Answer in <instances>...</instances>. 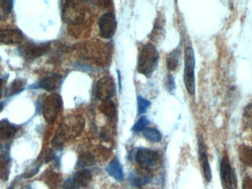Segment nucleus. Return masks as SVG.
Listing matches in <instances>:
<instances>
[{
	"label": "nucleus",
	"mask_w": 252,
	"mask_h": 189,
	"mask_svg": "<svg viewBox=\"0 0 252 189\" xmlns=\"http://www.w3.org/2000/svg\"><path fill=\"white\" fill-rule=\"evenodd\" d=\"M158 59L159 54L154 44L144 46L138 59V72L149 78L157 69Z\"/></svg>",
	"instance_id": "nucleus-1"
},
{
	"label": "nucleus",
	"mask_w": 252,
	"mask_h": 189,
	"mask_svg": "<svg viewBox=\"0 0 252 189\" xmlns=\"http://www.w3.org/2000/svg\"><path fill=\"white\" fill-rule=\"evenodd\" d=\"M195 59L193 48L192 46H188L185 52L184 82L187 91L190 95H194L195 93Z\"/></svg>",
	"instance_id": "nucleus-2"
},
{
	"label": "nucleus",
	"mask_w": 252,
	"mask_h": 189,
	"mask_svg": "<svg viewBox=\"0 0 252 189\" xmlns=\"http://www.w3.org/2000/svg\"><path fill=\"white\" fill-rule=\"evenodd\" d=\"M84 7L77 1H69L65 4L63 10V19L70 25H80L85 20Z\"/></svg>",
	"instance_id": "nucleus-3"
},
{
	"label": "nucleus",
	"mask_w": 252,
	"mask_h": 189,
	"mask_svg": "<svg viewBox=\"0 0 252 189\" xmlns=\"http://www.w3.org/2000/svg\"><path fill=\"white\" fill-rule=\"evenodd\" d=\"M63 101L59 94H52L47 97L43 106V114L47 123L52 124L57 118L62 109Z\"/></svg>",
	"instance_id": "nucleus-4"
},
{
	"label": "nucleus",
	"mask_w": 252,
	"mask_h": 189,
	"mask_svg": "<svg viewBox=\"0 0 252 189\" xmlns=\"http://www.w3.org/2000/svg\"><path fill=\"white\" fill-rule=\"evenodd\" d=\"M99 31L102 38L110 39L115 36L118 28L116 16L113 12H107L100 16L98 22Z\"/></svg>",
	"instance_id": "nucleus-5"
},
{
	"label": "nucleus",
	"mask_w": 252,
	"mask_h": 189,
	"mask_svg": "<svg viewBox=\"0 0 252 189\" xmlns=\"http://www.w3.org/2000/svg\"><path fill=\"white\" fill-rule=\"evenodd\" d=\"M135 160L141 167L151 170L158 164L159 155L154 150L141 147L135 154Z\"/></svg>",
	"instance_id": "nucleus-6"
},
{
	"label": "nucleus",
	"mask_w": 252,
	"mask_h": 189,
	"mask_svg": "<svg viewBox=\"0 0 252 189\" xmlns=\"http://www.w3.org/2000/svg\"><path fill=\"white\" fill-rule=\"evenodd\" d=\"M220 181L223 189L236 188V174L232 169L227 157H223L220 163Z\"/></svg>",
	"instance_id": "nucleus-7"
},
{
	"label": "nucleus",
	"mask_w": 252,
	"mask_h": 189,
	"mask_svg": "<svg viewBox=\"0 0 252 189\" xmlns=\"http://www.w3.org/2000/svg\"><path fill=\"white\" fill-rule=\"evenodd\" d=\"M116 93L115 81L112 77H103L99 80L96 87V95L102 101L110 100Z\"/></svg>",
	"instance_id": "nucleus-8"
},
{
	"label": "nucleus",
	"mask_w": 252,
	"mask_h": 189,
	"mask_svg": "<svg viewBox=\"0 0 252 189\" xmlns=\"http://www.w3.org/2000/svg\"><path fill=\"white\" fill-rule=\"evenodd\" d=\"M93 175L87 169L77 172L73 177L66 180L63 184L65 189H81L87 187L91 183Z\"/></svg>",
	"instance_id": "nucleus-9"
},
{
	"label": "nucleus",
	"mask_w": 252,
	"mask_h": 189,
	"mask_svg": "<svg viewBox=\"0 0 252 189\" xmlns=\"http://www.w3.org/2000/svg\"><path fill=\"white\" fill-rule=\"evenodd\" d=\"M84 126L85 120L84 117L80 115L72 116L65 123L62 132L64 137L67 135L71 138L78 137L82 132Z\"/></svg>",
	"instance_id": "nucleus-10"
},
{
	"label": "nucleus",
	"mask_w": 252,
	"mask_h": 189,
	"mask_svg": "<svg viewBox=\"0 0 252 189\" xmlns=\"http://www.w3.org/2000/svg\"><path fill=\"white\" fill-rule=\"evenodd\" d=\"M198 154H199L200 164L204 173V178L207 182H210L213 175H212L211 168H210L208 157H207L206 145L202 137H199L198 139Z\"/></svg>",
	"instance_id": "nucleus-11"
},
{
	"label": "nucleus",
	"mask_w": 252,
	"mask_h": 189,
	"mask_svg": "<svg viewBox=\"0 0 252 189\" xmlns=\"http://www.w3.org/2000/svg\"><path fill=\"white\" fill-rule=\"evenodd\" d=\"M153 178L151 170L142 168L137 171L130 172L128 177L130 185L135 187H141L151 182Z\"/></svg>",
	"instance_id": "nucleus-12"
},
{
	"label": "nucleus",
	"mask_w": 252,
	"mask_h": 189,
	"mask_svg": "<svg viewBox=\"0 0 252 189\" xmlns=\"http://www.w3.org/2000/svg\"><path fill=\"white\" fill-rule=\"evenodd\" d=\"M62 83V76L54 74V75L43 78L38 84H32L30 87V88L32 89V90L41 88L47 90V91L51 92L59 88Z\"/></svg>",
	"instance_id": "nucleus-13"
},
{
	"label": "nucleus",
	"mask_w": 252,
	"mask_h": 189,
	"mask_svg": "<svg viewBox=\"0 0 252 189\" xmlns=\"http://www.w3.org/2000/svg\"><path fill=\"white\" fill-rule=\"evenodd\" d=\"M23 34L19 30H1L0 31V43L5 44H14L21 42Z\"/></svg>",
	"instance_id": "nucleus-14"
},
{
	"label": "nucleus",
	"mask_w": 252,
	"mask_h": 189,
	"mask_svg": "<svg viewBox=\"0 0 252 189\" xmlns=\"http://www.w3.org/2000/svg\"><path fill=\"white\" fill-rule=\"evenodd\" d=\"M48 43L35 44H28L22 47V53L28 58H37L44 55L49 49Z\"/></svg>",
	"instance_id": "nucleus-15"
},
{
	"label": "nucleus",
	"mask_w": 252,
	"mask_h": 189,
	"mask_svg": "<svg viewBox=\"0 0 252 189\" xmlns=\"http://www.w3.org/2000/svg\"><path fill=\"white\" fill-rule=\"evenodd\" d=\"M106 172L116 181L122 182L124 180V169L118 159L115 158L112 160L106 167Z\"/></svg>",
	"instance_id": "nucleus-16"
},
{
	"label": "nucleus",
	"mask_w": 252,
	"mask_h": 189,
	"mask_svg": "<svg viewBox=\"0 0 252 189\" xmlns=\"http://www.w3.org/2000/svg\"><path fill=\"white\" fill-rule=\"evenodd\" d=\"M17 131V128L8 121L7 119L0 120V141L8 140L13 138Z\"/></svg>",
	"instance_id": "nucleus-17"
},
{
	"label": "nucleus",
	"mask_w": 252,
	"mask_h": 189,
	"mask_svg": "<svg viewBox=\"0 0 252 189\" xmlns=\"http://www.w3.org/2000/svg\"><path fill=\"white\" fill-rule=\"evenodd\" d=\"M100 111L105 114L108 118L115 119L117 114L116 105L111 100L103 101V104L100 107Z\"/></svg>",
	"instance_id": "nucleus-18"
},
{
	"label": "nucleus",
	"mask_w": 252,
	"mask_h": 189,
	"mask_svg": "<svg viewBox=\"0 0 252 189\" xmlns=\"http://www.w3.org/2000/svg\"><path fill=\"white\" fill-rule=\"evenodd\" d=\"M240 160L246 166L252 167V147L242 146L239 149Z\"/></svg>",
	"instance_id": "nucleus-19"
},
{
	"label": "nucleus",
	"mask_w": 252,
	"mask_h": 189,
	"mask_svg": "<svg viewBox=\"0 0 252 189\" xmlns=\"http://www.w3.org/2000/svg\"><path fill=\"white\" fill-rule=\"evenodd\" d=\"M96 160L94 155L91 153H84L78 157L77 161V167L86 168L95 164Z\"/></svg>",
	"instance_id": "nucleus-20"
},
{
	"label": "nucleus",
	"mask_w": 252,
	"mask_h": 189,
	"mask_svg": "<svg viewBox=\"0 0 252 189\" xmlns=\"http://www.w3.org/2000/svg\"><path fill=\"white\" fill-rule=\"evenodd\" d=\"M142 134H143V136L145 137V138H146L148 141H151V142L153 143L159 142L161 138H162L159 131L156 129V128L147 127L142 132Z\"/></svg>",
	"instance_id": "nucleus-21"
},
{
	"label": "nucleus",
	"mask_w": 252,
	"mask_h": 189,
	"mask_svg": "<svg viewBox=\"0 0 252 189\" xmlns=\"http://www.w3.org/2000/svg\"><path fill=\"white\" fill-rule=\"evenodd\" d=\"M179 52L178 50H175L173 53H170L167 58V68L169 71H173L176 69L179 65Z\"/></svg>",
	"instance_id": "nucleus-22"
},
{
	"label": "nucleus",
	"mask_w": 252,
	"mask_h": 189,
	"mask_svg": "<svg viewBox=\"0 0 252 189\" xmlns=\"http://www.w3.org/2000/svg\"><path fill=\"white\" fill-rule=\"evenodd\" d=\"M149 124V120H148L146 117H141L135 123V124L133 125V128H132V131L133 132H136V133H138V132H143L147 127H148V125Z\"/></svg>",
	"instance_id": "nucleus-23"
},
{
	"label": "nucleus",
	"mask_w": 252,
	"mask_h": 189,
	"mask_svg": "<svg viewBox=\"0 0 252 189\" xmlns=\"http://www.w3.org/2000/svg\"><path fill=\"white\" fill-rule=\"evenodd\" d=\"M25 83H24L23 80L16 79L13 81L10 88V95L18 94L23 91L24 87H25Z\"/></svg>",
	"instance_id": "nucleus-24"
},
{
	"label": "nucleus",
	"mask_w": 252,
	"mask_h": 189,
	"mask_svg": "<svg viewBox=\"0 0 252 189\" xmlns=\"http://www.w3.org/2000/svg\"><path fill=\"white\" fill-rule=\"evenodd\" d=\"M138 113L139 114H145L151 106V102L143 97H137Z\"/></svg>",
	"instance_id": "nucleus-25"
},
{
	"label": "nucleus",
	"mask_w": 252,
	"mask_h": 189,
	"mask_svg": "<svg viewBox=\"0 0 252 189\" xmlns=\"http://www.w3.org/2000/svg\"><path fill=\"white\" fill-rule=\"evenodd\" d=\"M0 4H1V8L3 11L5 13H10L13 10V1L10 0H3L0 1Z\"/></svg>",
	"instance_id": "nucleus-26"
},
{
	"label": "nucleus",
	"mask_w": 252,
	"mask_h": 189,
	"mask_svg": "<svg viewBox=\"0 0 252 189\" xmlns=\"http://www.w3.org/2000/svg\"><path fill=\"white\" fill-rule=\"evenodd\" d=\"M56 158V154H55L54 151L51 149H49L47 151H46L45 154L44 156V160L45 163H49V162L52 161Z\"/></svg>",
	"instance_id": "nucleus-27"
},
{
	"label": "nucleus",
	"mask_w": 252,
	"mask_h": 189,
	"mask_svg": "<svg viewBox=\"0 0 252 189\" xmlns=\"http://www.w3.org/2000/svg\"><path fill=\"white\" fill-rule=\"evenodd\" d=\"M243 189H252V178L247 177L243 182Z\"/></svg>",
	"instance_id": "nucleus-28"
},
{
	"label": "nucleus",
	"mask_w": 252,
	"mask_h": 189,
	"mask_svg": "<svg viewBox=\"0 0 252 189\" xmlns=\"http://www.w3.org/2000/svg\"><path fill=\"white\" fill-rule=\"evenodd\" d=\"M2 79H1V78H0V98H1V95H2V94H1V90H2Z\"/></svg>",
	"instance_id": "nucleus-29"
},
{
	"label": "nucleus",
	"mask_w": 252,
	"mask_h": 189,
	"mask_svg": "<svg viewBox=\"0 0 252 189\" xmlns=\"http://www.w3.org/2000/svg\"><path fill=\"white\" fill-rule=\"evenodd\" d=\"M3 109V104H1V103H0V112Z\"/></svg>",
	"instance_id": "nucleus-30"
},
{
	"label": "nucleus",
	"mask_w": 252,
	"mask_h": 189,
	"mask_svg": "<svg viewBox=\"0 0 252 189\" xmlns=\"http://www.w3.org/2000/svg\"><path fill=\"white\" fill-rule=\"evenodd\" d=\"M8 189H13V187H10V188H9Z\"/></svg>",
	"instance_id": "nucleus-31"
}]
</instances>
